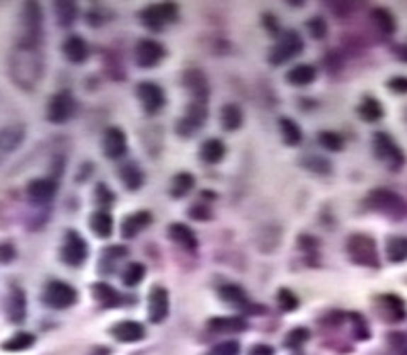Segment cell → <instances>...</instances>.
Returning <instances> with one entry per match:
<instances>
[{
  "mask_svg": "<svg viewBox=\"0 0 407 355\" xmlns=\"http://www.w3.org/2000/svg\"><path fill=\"white\" fill-rule=\"evenodd\" d=\"M136 99L140 101V107L147 115H159L165 105H167V95L163 91V86L152 81H142L136 84Z\"/></svg>",
  "mask_w": 407,
  "mask_h": 355,
  "instance_id": "4fadbf2b",
  "label": "cell"
},
{
  "mask_svg": "<svg viewBox=\"0 0 407 355\" xmlns=\"http://www.w3.org/2000/svg\"><path fill=\"white\" fill-rule=\"evenodd\" d=\"M35 345V334L21 331V333H15L13 337H8L6 341H2V349L4 351H11V354H19V351H27Z\"/></svg>",
  "mask_w": 407,
  "mask_h": 355,
  "instance_id": "60d3db41",
  "label": "cell"
},
{
  "mask_svg": "<svg viewBox=\"0 0 407 355\" xmlns=\"http://www.w3.org/2000/svg\"><path fill=\"white\" fill-rule=\"evenodd\" d=\"M374 313L383 322H403L407 318L406 300L399 293H379L374 298Z\"/></svg>",
  "mask_w": 407,
  "mask_h": 355,
  "instance_id": "5bb4252c",
  "label": "cell"
},
{
  "mask_svg": "<svg viewBox=\"0 0 407 355\" xmlns=\"http://www.w3.org/2000/svg\"><path fill=\"white\" fill-rule=\"evenodd\" d=\"M88 259V245L83 238L81 232L76 230H66L62 247H60V261L68 265V267H83Z\"/></svg>",
  "mask_w": 407,
  "mask_h": 355,
  "instance_id": "30bf717a",
  "label": "cell"
},
{
  "mask_svg": "<svg viewBox=\"0 0 407 355\" xmlns=\"http://www.w3.org/2000/svg\"><path fill=\"white\" fill-rule=\"evenodd\" d=\"M17 259V247L8 240L0 243V265H11Z\"/></svg>",
  "mask_w": 407,
  "mask_h": 355,
  "instance_id": "11a10c76",
  "label": "cell"
},
{
  "mask_svg": "<svg viewBox=\"0 0 407 355\" xmlns=\"http://www.w3.org/2000/svg\"><path fill=\"white\" fill-rule=\"evenodd\" d=\"M74 113H76V99L68 88L52 95L45 107V120L54 126H62L66 122H70Z\"/></svg>",
  "mask_w": 407,
  "mask_h": 355,
  "instance_id": "8fae6325",
  "label": "cell"
},
{
  "mask_svg": "<svg viewBox=\"0 0 407 355\" xmlns=\"http://www.w3.org/2000/svg\"><path fill=\"white\" fill-rule=\"evenodd\" d=\"M261 23H263V27L272 33V35H280V25H278V17H274L272 13H263L261 15Z\"/></svg>",
  "mask_w": 407,
  "mask_h": 355,
  "instance_id": "680465c9",
  "label": "cell"
},
{
  "mask_svg": "<svg viewBox=\"0 0 407 355\" xmlns=\"http://www.w3.org/2000/svg\"><path fill=\"white\" fill-rule=\"evenodd\" d=\"M345 255H348L352 265L372 269V272H379L383 267L377 240L370 234H365V232H354V234L348 236V240H345Z\"/></svg>",
  "mask_w": 407,
  "mask_h": 355,
  "instance_id": "3957f363",
  "label": "cell"
},
{
  "mask_svg": "<svg viewBox=\"0 0 407 355\" xmlns=\"http://www.w3.org/2000/svg\"><path fill=\"white\" fill-rule=\"evenodd\" d=\"M91 296L97 300V304H101L103 308H117L124 304V296L117 292L115 288H111L109 284H103V281H97L91 286Z\"/></svg>",
  "mask_w": 407,
  "mask_h": 355,
  "instance_id": "f1b7e54d",
  "label": "cell"
},
{
  "mask_svg": "<svg viewBox=\"0 0 407 355\" xmlns=\"http://www.w3.org/2000/svg\"><path fill=\"white\" fill-rule=\"evenodd\" d=\"M140 23L152 31V33H161L165 31L171 23L179 19V6L175 2H156V4H149L138 13Z\"/></svg>",
  "mask_w": 407,
  "mask_h": 355,
  "instance_id": "52a82bcc",
  "label": "cell"
},
{
  "mask_svg": "<svg viewBox=\"0 0 407 355\" xmlns=\"http://www.w3.org/2000/svg\"><path fill=\"white\" fill-rule=\"evenodd\" d=\"M249 355H274V347H270V345H265V343H258V345L251 347Z\"/></svg>",
  "mask_w": 407,
  "mask_h": 355,
  "instance_id": "94428289",
  "label": "cell"
},
{
  "mask_svg": "<svg viewBox=\"0 0 407 355\" xmlns=\"http://www.w3.org/2000/svg\"><path fill=\"white\" fill-rule=\"evenodd\" d=\"M154 222V218H152V214H150L149 209H138V211H132L128 214L124 220H122V238H126V240H134L140 232H144V230L149 228L150 224Z\"/></svg>",
  "mask_w": 407,
  "mask_h": 355,
  "instance_id": "7402d4cb",
  "label": "cell"
},
{
  "mask_svg": "<svg viewBox=\"0 0 407 355\" xmlns=\"http://www.w3.org/2000/svg\"><path fill=\"white\" fill-rule=\"evenodd\" d=\"M208 355H241V343L233 341V339L222 341V343L214 345V347L208 351Z\"/></svg>",
  "mask_w": 407,
  "mask_h": 355,
  "instance_id": "f907efd6",
  "label": "cell"
},
{
  "mask_svg": "<svg viewBox=\"0 0 407 355\" xmlns=\"http://www.w3.org/2000/svg\"><path fill=\"white\" fill-rule=\"evenodd\" d=\"M350 318V325H352V334L354 339L358 341H368L370 339V327L366 322V318L360 313H350L348 314Z\"/></svg>",
  "mask_w": 407,
  "mask_h": 355,
  "instance_id": "f6af8a7d",
  "label": "cell"
},
{
  "mask_svg": "<svg viewBox=\"0 0 407 355\" xmlns=\"http://www.w3.org/2000/svg\"><path fill=\"white\" fill-rule=\"evenodd\" d=\"M45 74V56L42 45L13 43L8 54V78L23 93H33Z\"/></svg>",
  "mask_w": 407,
  "mask_h": 355,
  "instance_id": "6da1fadb",
  "label": "cell"
},
{
  "mask_svg": "<svg viewBox=\"0 0 407 355\" xmlns=\"http://www.w3.org/2000/svg\"><path fill=\"white\" fill-rule=\"evenodd\" d=\"M385 257L389 263L401 265L407 261V236L406 234H393L386 236L385 243Z\"/></svg>",
  "mask_w": 407,
  "mask_h": 355,
  "instance_id": "1f68e13d",
  "label": "cell"
},
{
  "mask_svg": "<svg viewBox=\"0 0 407 355\" xmlns=\"http://www.w3.org/2000/svg\"><path fill=\"white\" fill-rule=\"evenodd\" d=\"M309 339H311V331L304 329V327H297V329H292L290 333L286 334L284 347H288V349H300Z\"/></svg>",
  "mask_w": 407,
  "mask_h": 355,
  "instance_id": "7dc6e473",
  "label": "cell"
},
{
  "mask_svg": "<svg viewBox=\"0 0 407 355\" xmlns=\"http://www.w3.org/2000/svg\"><path fill=\"white\" fill-rule=\"evenodd\" d=\"M278 127L280 136H282V140H284L286 146L294 148L302 142V129H300V126L292 117H280Z\"/></svg>",
  "mask_w": 407,
  "mask_h": 355,
  "instance_id": "ab89813d",
  "label": "cell"
},
{
  "mask_svg": "<svg viewBox=\"0 0 407 355\" xmlns=\"http://www.w3.org/2000/svg\"><path fill=\"white\" fill-rule=\"evenodd\" d=\"M372 154L389 173H401L407 165L406 150L399 146L395 142V138L386 132L372 134Z\"/></svg>",
  "mask_w": 407,
  "mask_h": 355,
  "instance_id": "277c9868",
  "label": "cell"
},
{
  "mask_svg": "<svg viewBox=\"0 0 407 355\" xmlns=\"http://www.w3.org/2000/svg\"><path fill=\"white\" fill-rule=\"evenodd\" d=\"M208 122V103L192 101L185 107V113L175 122V134L179 138H193Z\"/></svg>",
  "mask_w": 407,
  "mask_h": 355,
  "instance_id": "9c48e42d",
  "label": "cell"
},
{
  "mask_svg": "<svg viewBox=\"0 0 407 355\" xmlns=\"http://www.w3.org/2000/svg\"><path fill=\"white\" fill-rule=\"evenodd\" d=\"M370 23H372V27L377 29L379 37H383V40L393 37L395 31H397V19H395V15H393L389 8H385V6H374V8L370 11Z\"/></svg>",
  "mask_w": 407,
  "mask_h": 355,
  "instance_id": "cb8c5ba5",
  "label": "cell"
},
{
  "mask_svg": "<svg viewBox=\"0 0 407 355\" xmlns=\"http://www.w3.org/2000/svg\"><path fill=\"white\" fill-rule=\"evenodd\" d=\"M54 17H56V25L62 29H70L76 19H79V4L76 2H54Z\"/></svg>",
  "mask_w": 407,
  "mask_h": 355,
  "instance_id": "74e56055",
  "label": "cell"
},
{
  "mask_svg": "<svg viewBox=\"0 0 407 355\" xmlns=\"http://www.w3.org/2000/svg\"><path fill=\"white\" fill-rule=\"evenodd\" d=\"M386 355H407V334L389 333L386 334Z\"/></svg>",
  "mask_w": 407,
  "mask_h": 355,
  "instance_id": "c3c4849f",
  "label": "cell"
},
{
  "mask_svg": "<svg viewBox=\"0 0 407 355\" xmlns=\"http://www.w3.org/2000/svg\"><path fill=\"white\" fill-rule=\"evenodd\" d=\"M88 228L97 238H111L113 234V218L105 209H97L88 216Z\"/></svg>",
  "mask_w": 407,
  "mask_h": 355,
  "instance_id": "e575fe53",
  "label": "cell"
},
{
  "mask_svg": "<svg viewBox=\"0 0 407 355\" xmlns=\"http://www.w3.org/2000/svg\"><path fill=\"white\" fill-rule=\"evenodd\" d=\"M17 43H35L43 42V11L40 2H23L17 21Z\"/></svg>",
  "mask_w": 407,
  "mask_h": 355,
  "instance_id": "5b68a950",
  "label": "cell"
},
{
  "mask_svg": "<svg viewBox=\"0 0 407 355\" xmlns=\"http://www.w3.org/2000/svg\"><path fill=\"white\" fill-rule=\"evenodd\" d=\"M304 52V40L297 29H286L280 31V35L276 37L274 45L268 52V64L270 66H282L288 64L290 60L299 58L300 54Z\"/></svg>",
  "mask_w": 407,
  "mask_h": 355,
  "instance_id": "8992f818",
  "label": "cell"
},
{
  "mask_svg": "<svg viewBox=\"0 0 407 355\" xmlns=\"http://www.w3.org/2000/svg\"><path fill=\"white\" fill-rule=\"evenodd\" d=\"M356 113H358V117L366 122V124H377V122H381L383 117H385V107L383 103L377 99V97H372V95H365L362 99H360V103L356 107Z\"/></svg>",
  "mask_w": 407,
  "mask_h": 355,
  "instance_id": "f546056e",
  "label": "cell"
},
{
  "mask_svg": "<svg viewBox=\"0 0 407 355\" xmlns=\"http://www.w3.org/2000/svg\"><path fill=\"white\" fill-rule=\"evenodd\" d=\"M109 333L120 343H138L147 337V329L138 320H120L111 327Z\"/></svg>",
  "mask_w": 407,
  "mask_h": 355,
  "instance_id": "d4e9b609",
  "label": "cell"
},
{
  "mask_svg": "<svg viewBox=\"0 0 407 355\" xmlns=\"http://www.w3.org/2000/svg\"><path fill=\"white\" fill-rule=\"evenodd\" d=\"M365 208L383 216L391 222H401L407 218V202L403 195L386 187H377L368 191L365 197Z\"/></svg>",
  "mask_w": 407,
  "mask_h": 355,
  "instance_id": "7a4b0ae2",
  "label": "cell"
},
{
  "mask_svg": "<svg viewBox=\"0 0 407 355\" xmlns=\"http://www.w3.org/2000/svg\"><path fill=\"white\" fill-rule=\"evenodd\" d=\"M4 314L15 325H21L23 320L27 318V296L23 292V288L13 286L8 290L6 300H4Z\"/></svg>",
  "mask_w": 407,
  "mask_h": 355,
  "instance_id": "44dd1931",
  "label": "cell"
},
{
  "mask_svg": "<svg viewBox=\"0 0 407 355\" xmlns=\"http://www.w3.org/2000/svg\"><path fill=\"white\" fill-rule=\"evenodd\" d=\"M167 236L171 238V243H175L177 247H181L183 251L195 252L197 251V234L192 226L183 224V222H171L167 226Z\"/></svg>",
  "mask_w": 407,
  "mask_h": 355,
  "instance_id": "603a6c76",
  "label": "cell"
},
{
  "mask_svg": "<svg viewBox=\"0 0 407 355\" xmlns=\"http://www.w3.org/2000/svg\"><path fill=\"white\" fill-rule=\"evenodd\" d=\"M195 187V177L188 170H181L177 175L171 177V183H169V195L173 199H183L185 195L192 193V189Z\"/></svg>",
  "mask_w": 407,
  "mask_h": 355,
  "instance_id": "8d00e7d4",
  "label": "cell"
},
{
  "mask_svg": "<svg viewBox=\"0 0 407 355\" xmlns=\"http://www.w3.org/2000/svg\"><path fill=\"white\" fill-rule=\"evenodd\" d=\"M288 6H304V2H286Z\"/></svg>",
  "mask_w": 407,
  "mask_h": 355,
  "instance_id": "be15d7a7",
  "label": "cell"
},
{
  "mask_svg": "<svg viewBox=\"0 0 407 355\" xmlns=\"http://www.w3.org/2000/svg\"><path fill=\"white\" fill-rule=\"evenodd\" d=\"M276 300H278V306L284 310V313H294V310H299L300 306L299 296L292 292L290 288H280Z\"/></svg>",
  "mask_w": 407,
  "mask_h": 355,
  "instance_id": "bcb514c9",
  "label": "cell"
},
{
  "mask_svg": "<svg viewBox=\"0 0 407 355\" xmlns=\"http://www.w3.org/2000/svg\"><path fill=\"white\" fill-rule=\"evenodd\" d=\"M317 140H319V146L327 152H342L345 148V140H343L342 134L338 132H331V129H323L317 134Z\"/></svg>",
  "mask_w": 407,
  "mask_h": 355,
  "instance_id": "ee69618b",
  "label": "cell"
},
{
  "mask_svg": "<svg viewBox=\"0 0 407 355\" xmlns=\"http://www.w3.org/2000/svg\"><path fill=\"white\" fill-rule=\"evenodd\" d=\"M299 249L306 255H317L319 251V240L315 236H309V234H300L299 236Z\"/></svg>",
  "mask_w": 407,
  "mask_h": 355,
  "instance_id": "9f6ffc18",
  "label": "cell"
},
{
  "mask_svg": "<svg viewBox=\"0 0 407 355\" xmlns=\"http://www.w3.org/2000/svg\"><path fill=\"white\" fill-rule=\"evenodd\" d=\"M188 216H192L193 220H197V222H208V220H212V209L206 204H195V206L188 209Z\"/></svg>",
  "mask_w": 407,
  "mask_h": 355,
  "instance_id": "f5cc1de1",
  "label": "cell"
},
{
  "mask_svg": "<svg viewBox=\"0 0 407 355\" xmlns=\"http://www.w3.org/2000/svg\"><path fill=\"white\" fill-rule=\"evenodd\" d=\"M101 148H103V154L109 161H120L126 156L128 152V136L124 129L111 126L103 132V140H101Z\"/></svg>",
  "mask_w": 407,
  "mask_h": 355,
  "instance_id": "ffe728a7",
  "label": "cell"
},
{
  "mask_svg": "<svg viewBox=\"0 0 407 355\" xmlns=\"http://www.w3.org/2000/svg\"><path fill=\"white\" fill-rule=\"evenodd\" d=\"M227 156V144L220 138H208L200 146V161L204 165H218Z\"/></svg>",
  "mask_w": 407,
  "mask_h": 355,
  "instance_id": "4dcf8cb0",
  "label": "cell"
},
{
  "mask_svg": "<svg viewBox=\"0 0 407 355\" xmlns=\"http://www.w3.org/2000/svg\"><path fill=\"white\" fill-rule=\"evenodd\" d=\"M386 88L395 95H407V76H393L386 81Z\"/></svg>",
  "mask_w": 407,
  "mask_h": 355,
  "instance_id": "6f0895ef",
  "label": "cell"
},
{
  "mask_svg": "<svg viewBox=\"0 0 407 355\" xmlns=\"http://www.w3.org/2000/svg\"><path fill=\"white\" fill-rule=\"evenodd\" d=\"M117 177H120L122 185L128 189V191H132V193H136L138 189H142L144 181H147L144 170L138 167L136 163H126V165H122L120 170H117Z\"/></svg>",
  "mask_w": 407,
  "mask_h": 355,
  "instance_id": "d6a6232c",
  "label": "cell"
},
{
  "mask_svg": "<svg viewBox=\"0 0 407 355\" xmlns=\"http://www.w3.org/2000/svg\"><path fill=\"white\" fill-rule=\"evenodd\" d=\"M247 329L243 316H214L208 320V331L214 334H235Z\"/></svg>",
  "mask_w": 407,
  "mask_h": 355,
  "instance_id": "83f0119b",
  "label": "cell"
},
{
  "mask_svg": "<svg viewBox=\"0 0 407 355\" xmlns=\"http://www.w3.org/2000/svg\"><path fill=\"white\" fill-rule=\"evenodd\" d=\"M83 168H91V170H93V168H95V167H93V165H88V163H86V165H85V167H83ZM86 177H88V175H86V173H83V175H81V177H79V181H85Z\"/></svg>",
  "mask_w": 407,
  "mask_h": 355,
  "instance_id": "6125c7cd",
  "label": "cell"
},
{
  "mask_svg": "<svg viewBox=\"0 0 407 355\" xmlns=\"http://www.w3.org/2000/svg\"><path fill=\"white\" fill-rule=\"evenodd\" d=\"M25 138H27V127L23 126L21 122L0 127V167L23 146Z\"/></svg>",
  "mask_w": 407,
  "mask_h": 355,
  "instance_id": "2e32d148",
  "label": "cell"
},
{
  "mask_svg": "<svg viewBox=\"0 0 407 355\" xmlns=\"http://www.w3.org/2000/svg\"><path fill=\"white\" fill-rule=\"evenodd\" d=\"M218 298H220L222 302H227L229 306H235V308L243 310V313H263V308L256 306V304L249 300L247 292H245L241 286H236V284H222V286L218 288Z\"/></svg>",
  "mask_w": 407,
  "mask_h": 355,
  "instance_id": "d6986e66",
  "label": "cell"
},
{
  "mask_svg": "<svg viewBox=\"0 0 407 355\" xmlns=\"http://www.w3.org/2000/svg\"><path fill=\"white\" fill-rule=\"evenodd\" d=\"M181 84L192 95L193 101H202V103L210 101V83H208V76L202 68L193 66V68L183 70Z\"/></svg>",
  "mask_w": 407,
  "mask_h": 355,
  "instance_id": "e0dca14e",
  "label": "cell"
},
{
  "mask_svg": "<svg viewBox=\"0 0 407 355\" xmlns=\"http://www.w3.org/2000/svg\"><path fill=\"white\" fill-rule=\"evenodd\" d=\"M299 165L313 175H319V177H329L333 173L331 161L327 156H319V154H302Z\"/></svg>",
  "mask_w": 407,
  "mask_h": 355,
  "instance_id": "f35d334b",
  "label": "cell"
},
{
  "mask_svg": "<svg viewBox=\"0 0 407 355\" xmlns=\"http://www.w3.org/2000/svg\"><path fill=\"white\" fill-rule=\"evenodd\" d=\"M130 255V249L126 245H109L108 249L101 251V257H99V263H97V272L103 273V275H109V273L115 272L117 263L124 261Z\"/></svg>",
  "mask_w": 407,
  "mask_h": 355,
  "instance_id": "4316f807",
  "label": "cell"
},
{
  "mask_svg": "<svg viewBox=\"0 0 407 355\" xmlns=\"http://www.w3.org/2000/svg\"><path fill=\"white\" fill-rule=\"evenodd\" d=\"M111 19H113V13L109 11L108 6H103V4H91L85 15L86 25L95 27V29L108 25V21H111Z\"/></svg>",
  "mask_w": 407,
  "mask_h": 355,
  "instance_id": "7bdbcfd3",
  "label": "cell"
},
{
  "mask_svg": "<svg viewBox=\"0 0 407 355\" xmlns=\"http://www.w3.org/2000/svg\"><path fill=\"white\" fill-rule=\"evenodd\" d=\"M218 120H220L222 129H227V132H236V129L243 127L245 113H243V109H241L236 103H227L220 107Z\"/></svg>",
  "mask_w": 407,
  "mask_h": 355,
  "instance_id": "d590c367",
  "label": "cell"
},
{
  "mask_svg": "<svg viewBox=\"0 0 407 355\" xmlns=\"http://www.w3.org/2000/svg\"><path fill=\"white\" fill-rule=\"evenodd\" d=\"M169 310H171L169 290L165 286L154 284L149 292V320L152 325H161L167 320Z\"/></svg>",
  "mask_w": 407,
  "mask_h": 355,
  "instance_id": "ac0fdd59",
  "label": "cell"
},
{
  "mask_svg": "<svg viewBox=\"0 0 407 355\" xmlns=\"http://www.w3.org/2000/svg\"><path fill=\"white\" fill-rule=\"evenodd\" d=\"M284 81L288 84H292V86H299V88L309 86V84H313L317 81V68L313 64H299V66H294V68H290L286 72Z\"/></svg>",
  "mask_w": 407,
  "mask_h": 355,
  "instance_id": "836d02e7",
  "label": "cell"
},
{
  "mask_svg": "<svg viewBox=\"0 0 407 355\" xmlns=\"http://www.w3.org/2000/svg\"><path fill=\"white\" fill-rule=\"evenodd\" d=\"M391 52H393V56H395L399 62L407 64V42L395 43V45L391 47Z\"/></svg>",
  "mask_w": 407,
  "mask_h": 355,
  "instance_id": "91938a15",
  "label": "cell"
},
{
  "mask_svg": "<svg viewBox=\"0 0 407 355\" xmlns=\"http://www.w3.org/2000/svg\"><path fill=\"white\" fill-rule=\"evenodd\" d=\"M115 199H117L115 193H113L105 183H97V185H95V204L101 206V209L108 211V208H111V206L115 204Z\"/></svg>",
  "mask_w": 407,
  "mask_h": 355,
  "instance_id": "681fc988",
  "label": "cell"
},
{
  "mask_svg": "<svg viewBox=\"0 0 407 355\" xmlns=\"http://www.w3.org/2000/svg\"><path fill=\"white\" fill-rule=\"evenodd\" d=\"M42 302L52 310H66L79 302V292L62 279H52L43 288Z\"/></svg>",
  "mask_w": 407,
  "mask_h": 355,
  "instance_id": "ba28073f",
  "label": "cell"
},
{
  "mask_svg": "<svg viewBox=\"0 0 407 355\" xmlns=\"http://www.w3.org/2000/svg\"><path fill=\"white\" fill-rule=\"evenodd\" d=\"M327 6H331V13L336 17H350L352 13H356V6L354 2H327Z\"/></svg>",
  "mask_w": 407,
  "mask_h": 355,
  "instance_id": "db71d44e",
  "label": "cell"
},
{
  "mask_svg": "<svg viewBox=\"0 0 407 355\" xmlns=\"http://www.w3.org/2000/svg\"><path fill=\"white\" fill-rule=\"evenodd\" d=\"M62 54H64V58L70 64H85L88 60V54H91V50H88V43H86L85 37H81V35H68L62 43Z\"/></svg>",
  "mask_w": 407,
  "mask_h": 355,
  "instance_id": "484cf974",
  "label": "cell"
},
{
  "mask_svg": "<svg viewBox=\"0 0 407 355\" xmlns=\"http://www.w3.org/2000/svg\"><path fill=\"white\" fill-rule=\"evenodd\" d=\"M58 193V181L52 179V177H38V179H31L25 187V195H27V202L33 206V208H50L54 197Z\"/></svg>",
  "mask_w": 407,
  "mask_h": 355,
  "instance_id": "7c38bea8",
  "label": "cell"
},
{
  "mask_svg": "<svg viewBox=\"0 0 407 355\" xmlns=\"http://www.w3.org/2000/svg\"><path fill=\"white\" fill-rule=\"evenodd\" d=\"M134 58H136L138 68L150 70V68H156L167 58V50L161 42L144 37V40H138V43L134 45Z\"/></svg>",
  "mask_w": 407,
  "mask_h": 355,
  "instance_id": "9a60e30c",
  "label": "cell"
},
{
  "mask_svg": "<svg viewBox=\"0 0 407 355\" xmlns=\"http://www.w3.org/2000/svg\"><path fill=\"white\" fill-rule=\"evenodd\" d=\"M144 277H147V267H144L142 263H138V261L128 263V265L122 269V275H120V279H122V284H124L126 288H136V286H140Z\"/></svg>",
  "mask_w": 407,
  "mask_h": 355,
  "instance_id": "b9f144b4",
  "label": "cell"
},
{
  "mask_svg": "<svg viewBox=\"0 0 407 355\" xmlns=\"http://www.w3.org/2000/svg\"><path fill=\"white\" fill-rule=\"evenodd\" d=\"M306 29L313 40H325L327 37V23L323 17H313L306 21Z\"/></svg>",
  "mask_w": 407,
  "mask_h": 355,
  "instance_id": "816d5d0a",
  "label": "cell"
}]
</instances>
